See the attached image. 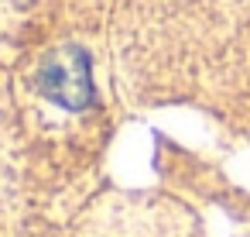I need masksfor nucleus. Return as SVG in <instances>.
Wrapping results in <instances>:
<instances>
[{"label": "nucleus", "instance_id": "obj_1", "mask_svg": "<svg viewBox=\"0 0 250 237\" xmlns=\"http://www.w3.org/2000/svg\"><path fill=\"white\" fill-rule=\"evenodd\" d=\"M42 93L65 110H83L93 103L89 55L79 45H62L42 66Z\"/></svg>", "mask_w": 250, "mask_h": 237}]
</instances>
